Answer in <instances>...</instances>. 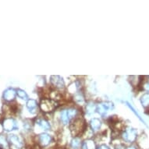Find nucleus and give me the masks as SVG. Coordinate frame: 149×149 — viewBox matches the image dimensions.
I'll return each instance as SVG.
<instances>
[{
  "label": "nucleus",
  "mask_w": 149,
  "mask_h": 149,
  "mask_svg": "<svg viewBox=\"0 0 149 149\" xmlns=\"http://www.w3.org/2000/svg\"><path fill=\"white\" fill-rule=\"evenodd\" d=\"M86 123L83 118L79 117L73 120L70 124V129L71 134L73 136H79L86 130Z\"/></svg>",
  "instance_id": "f257e3e1"
},
{
  "label": "nucleus",
  "mask_w": 149,
  "mask_h": 149,
  "mask_svg": "<svg viewBox=\"0 0 149 149\" xmlns=\"http://www.w3.org/2000/svg\"><path fill=\"white\" fill-rule=\"evenodd\" d=\"M57 107V102L52 100L51 98H44L41 102L40 108L42 111L45 113H51Z\"/></svg>",
  "instance_id": "f03ea898"
},
{
  "label": "nucleus",
  "mask_w": 149,
  "mask_h": 149,
  "mask_svg": "<svg viewBox=\"0 0 149 149\" xmlns=\"http://www.w3.org/2000/svg\"><path fill=\"white\" fill-rule=\"evenodd\" d=\"M122 137L125 141L131 143L134 141L137 138V131L134 129L129 127L127 130H125L124 132L122 134Z\"/></svg>",
  "instance_id": "7ed1b4c3"
},
{
  "label": "nucleus",
  "mask_w": 149,
  "mask_h": 149,
  "mask_svg": "<svg viewBox=\"0 0 149 149\" xmlns=\"http://www.w3.org/2000/svg\"><path fill=\"white\" fill-rule=\"evenodd\" d=\"M9 143L11 149H20L22 148V142L16 135H10L9 137Z\"/></svg>",
  "instance_id": "20e7f679"
},
{
  "label": "nucleus",
  "mask_w": 149,
  "mask_h": 149,
  "mask_svg": "<svg viewBox=\"0 0 149 149\" xmlns=\"http://www.w3.org/2000/svg\"><path fill=\"white\" fill-rule=\"evenodd\" d=\"M38 141H39V144L43 147H45L47 145H49L52 141V137L50 135H49L48 134H42L41 135H39L38 137Z\"/></svg>",
  "instance_id": "39448f33"
},
{
  "label": "nucleus",
  "mask_w": 149,
  "mask_h": 149,
  "mask_svg": "<svg viewBox=\"0 0 149 149\" xmlns=\"http://www.w3.org/2000/svg\"><path fill=\"white\" fill-rule=\"evenodd\" d=\"M51 82L52 84V85L55 88H59V89H62L64 87V82L63 80L62 77L59 76H52L51 77Z\"/></svg>",
  "instance_id": "423d86ee"
},
{
  "label": "nucleus",
  "mask_w": 149,
  "mask_h": 149,
  "mask_svg": "<svg viewBox=\"0 0 149 149\" xmlns=\"http://www.w3.org/2000/svg\"><path fill=\"white\" fill-rule=\"evenodd\" d=\"M112 107H113V104L112 103H102V104H100V105H98L97 106L96 109H97L98 113H100L101 115H104V114L107 113L108 110L112 109Z\"/></svg>",
  "instance_id": "0eeeda50"
},
{
  "label": "nucleus",
  "mask_w": 149,
  "mask_h": 149,
  "mask_svg": "<svg viewBox=\"0 0 149 149\" xmlns=\"http://www.w3.org/2000/svg\"><path fill=\"white\" fill-rule=\"evenodd\" d=\"M3 127L4 129L10 131V130H13L17 127V123L13 119H7L4 121V123H3Z\"/></svg>",
  "instance_id": "6e6552de"
},
{
  "label": "nucleus",
  "mask_w": 149,
  "mask_h": 149,
  "mask_svg": "<svg viewBox=\"0 0 149 149\" xmlns=\"http://www.w3.org/2000/svg\"><path fill=\"white\" fill-rule=\"evenodd\" d=\"M36 123L37 125H38L41 129L43 130H49V128H50V125H49V122H48L46 120L42 119V118L38 119Z\"/></svg>",
  "instance_id": "1a4fd4ad"
},
{
  "label": "nucleus",
  "mask_w": 149,
  "mask_h": 149,
  "mask_svg": "<svg viewBox=\"0 0 149 149\" xmlns=\"http://www.w3.org/2000/svg\"><path fill=\"white\" fill-rule=\"evenodd\" d=\"M91 127L93 130H98L101 128V126H102V123L97 118H94L92 120H91Z\"/></svg>",
  "instance_id": "9d476101"
},
{
  "label": "nucleus",
  "mask_w": 149,
  "mask_h": 149,
  "mask_svg": "<svg viewBox=\"0 0 149 149\" xmlns=\"http://www.w3.org/2000/svg\"><path fill=\"white\" fill-rule=\"evenodd\" d=\"M60 119H61V121L63 122V124H67V123L70 122V118L69 116L67 109H64L62 111L61 114H60Z\"/></svg>",
  "instance_id": "9b49d317"
},
{
  "label": "nucleus",
  "mask_w": 149,
  "mask_h": 149,
  "mask_svg": "<svg viewBox=\"0 0 149 149\" xmlns=\"http://www.w3.org/2000/svg\"><path fill=\"white\" fill-rule=\"evenodd\" d=\"M16 96V91L13 89H8L4 94V98L6 101H12Z\"/></svg>",
  "instance_id": "f8f14e48"
},
{
  "label": "nucleus",
  "mask_w": 149,
  "mask_h": 149,
  "mask_svg": "<svg viewBox=\"0 0 149 149\" xmlns=\"http://www.w3.org/2000/svg\"><path fill=\"white\" fill-rule=\"evenodd\" d=\"M81 149H95V142L91 140H88L83 143Z\"/></svg>",
  "instance_id": "ddd939ff"
},
{
  "label": "nucleus",
  "mask_w": 149,
  "mask_h": 149,
  "mask_svg": "<svg viewBox=\"0 0 149 149\" xmlns=\"http://www.w3.org/2000/svg\"><path fill=\"white\" fill-rule=\"evenodd\" d=\"M27 109L30 110V112H34L37 109V102L34 99H31L27 103Z\"/></svg>",
  "instance_id": "4468645a"
},
{
  "label": "nucleus",
  "mask_w": 149,
  "mask_h": 149,
  "mask_svg": "<svg viewBox=\"0 0 149 149\" xmlns=\"http://www.w3.org/2000/svg\"><path fill=\"white\" fill-rule=\"evenodd\" d=\"M80 144H81V139L79 137H74L72 142H71V147L73 149L78 148L80 147Z\"/></svg>",
  "instance_id": "2eb2a0df"
},
{
  "label": "nucleus",
  "mask_w": 149,
  "mask_h": 149,
  "mask_svg": "<svg viewBox=\"0 0 149 149\" xmlns=\"http://www.w3.org/2000/svg\"><path fill=\"white\" fill-rule=\"evenodd\" d=\"M141 103L144 107L149 108V93L148 94H145L144 95L142 96Z\"/></svg>",
  "instance_id": "dca6fc26"
},
{
  "label": "nucleus",
  "mask_w": 149,
  "mask_h": 149,
  "mask_svg": "<svg viewBox=\"0 0 149 149\" xmlns=\"http://www.w3.org/2000/svg\"><path fill=\"white\" fill-rule=\"evenodd\" d=\"M67 111H68L69 116L70 118V120L73 119V118H75L77 115V110L76 109H74V108H70V109H67Z\"/></svg>",
  "instance_id": "f3484780"
},
{
  "label": "nucleus",
  "mask_w": 149,
  "mask_h": 149,
  "mask_svg": "<svg viewBox=\"0 0 149 149\" xmlns=\"http://www.w3.org/2000/svg\"><path fill=\"white\" fill-rule=\"evenodd\" d=\"M96 109H97V107H95L93 104H89V105H88V106H87V112H88L89 114H91V113H94L96 110Z\"/></svg>",
  "instance_id": "a211bd4d"
},
{
  "label": "nucleus",
  "mask_w": 149,
  "mask_h": 149,
  "mask_svg": "<svg viewBox=\"0 0 149 149\" xmlns=\"http://www.w3.org/2000/svg\"><path fill=\"white\" fill-rule=\"evenodd\" d=\"M17 95H18V96H19L20 98H22V99H27V95L26 94L25 91H24L22 90H18V91H17Z\"/></svg>",
  "instance_id": "6ab92c4d"
},
{
  "label": "nucleus",
  "mask_w": 149,
  "mask_h": 149,
  "mask_svg": "<svg viewBox=\"0 0 149 149\" xmlns=\"http://www.w3.org/2000/svg\"><path fill=\"white\" fill-rule=\"evenodd\" d=\"M0 144L3 145V146H6L7 145L6 138L4 137H2V136H0Z\"/></svg>",
  "instance_id": "aec40b11"
},
{
  "label": "nucleus",
  "mask_w": 149,
  "mask_h": 149,
  "mask_svg": "<svg viewBox=\"0 0 149 149\" xmlns=\"http://www.w3.org/2000/svg\"><path fill=\"white\" fill-rule=\"evenodd\" d=\"M75 100H76L77 102L81 103L84 101V98L82 96H81V95H77L76 97H75Z\"/></svg>",
  "instance_id": "412c9836"
},
{
  "label": "nucleus",
  "mask_w": 149,
  "mask_h": 149,
  "mask_svg": "<svg viewBox=\"0 0 149 149\" xmlns=\"http://www.w3.org/2000/svg\"><path fill=\"white\" fill-rule=\"evenodd\" d=\"M144 89L146 91H149V82L144 84Z\"/></svg>",
  "instance_id": "4be33fe9"
},
{
  "label": "nucleus",
  "mask_w": 149,
  "mask_h": 149,
  "mask_svg": "<svg viewBox=\"0 0 149 149\" xmlns=\"http://www.w3.org/2000/svg\"><path fill=\"white\" fill-rule=\"evenodd\" d=\"M98 149H109V148L107 146H105V145H102V146L99 147Z\"/></svg>",
  "instance_id": "5701e85b"
},
{
  "label": "nucleus",
  "mask_w": 149,
  "mask_h": 149,
  "mask_svg": "<svg viewBox=\"0 0 149 149\" xmlns=\"http://www.w3.org/2000/svg\"><path fill=\"white\" fill-rule=\"evenodd\" d=\"M31 149H41V148H40V147L38 146V144H37V145H34V146Z\"/></svg>",
  "instance_id": "b1692460"
},
{
  "label": "nucleus",
  "mask_w": 149,
  "mask_h": 149,
  "mask_svg": "<svg viewBox=\"0 0 149 149\" xmlns=\"http://www.w3.org/2000/svg\"><path fill=\"white\" fill-rule=\"evenodd\" d=\"M126 149H136V148H135V147H134V146H130V147H129V148H126Z\"/></svg>",
  "instance_id": "393cba45"
},
{
  "label": "nucleus",
  "mask_w": 149,
  "mask_h": 149,
  "mask_svg": "<svg viewBox=\"0 0 149 149\" xmlns=\"http://www.w3.org/2000/svg\"><path fill=\"white\" fill-rule=\"evenodd\" d=\"M0 149H1V148H0Z\"/></svg>",
  "instance_id": "a878e982"
}]
</instances>
